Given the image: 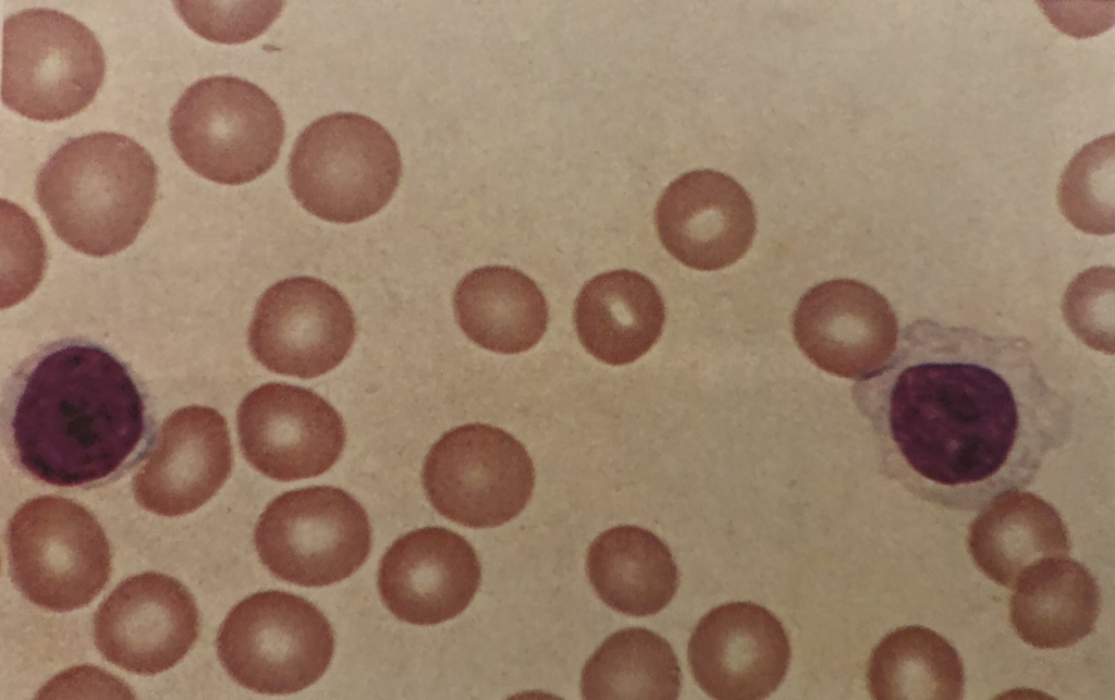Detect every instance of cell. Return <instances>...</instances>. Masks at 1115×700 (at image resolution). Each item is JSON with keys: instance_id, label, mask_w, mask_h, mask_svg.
<instances>
[{"instance_id": "obj_1", "label": "cell", "mask_w": 1115, "mask_h": 700, "mask_svg": "<svg viewBox=\"0 0 1115 700\" xmlns=\"http://www.w3.org/2000/svg\"><path fill=\"white\" fill-rule=\"evenodd\" d=\"M863 381L889 471L947 509L978 511L1029 486L1071 437L1069 402L1021 337L919 319Z\"/></svg>"}, {"instance_id": "obj_2", "label": "cell", "mask_w": 1115, "mask_h": 700, "mask_svg": "<svg viewBox=\"0 0 1115 700\" xmlns=\"http://www.w3.org/2000/svg\"><path fill=\"white\" fill-rule=\"evenodd\" d=\"M2 417L21 469L56 487L111 477L150 432L145 393L128 367L76 339L51 343L17 368Z\"/></svg>"}, {"instance_id": "obj_3", "label": "cell", "mask_w": 1115, "mask_h": 700, "mask_svg": "<svg viewBox=\"0 0 1115 700\" xmlns=\"http://www.w3.org/2000/svg\"><path fill=\"white\" fill-rule=\"evenodd\" d=\"M158 169L134 139L112 132L71 138L37 174L35 193L57 236L93 257L128 247L157 199Z\"/></svg>"}, {"instance_id": "obj_4", "label": "cell", "mask_w": 1115, "mask_h": 700, "mask_svg": "<svg viewBox=\"0 0 1115 700\" xmlns=\"http://www.w3.org/2000/svg\"><path fill=\"white\" fill-rule=\"evenodd\" d=\"M402 175L396 142L375 120L352 112L324 115L295 140L287 181L309 213L353 223L380 211Z\"/></svg>"}, {"instance_id": "obj_5", "label": "cell", "mask_w": 1115, "mask_h": 700, "mask_svg": "<svg viewBox=\"0 0 1115 700\" xmlns=\"http://www.w3.org/2000/svg\"><path fill=\"white\" fill-rule=\"evenodd\" d=\"M173 146L194 172L212 182L240 185L277 162L285 124L274 100L257 85L230 75L191 85L169 119Z\"/></svg>"}, {"instance_id": "obj_6", "label": "cell", "mask_w": 1115, "mask_h": 700, "mask_svg": "<svg viewBox=\"0 0 1115 700\" xmlns=\"http://www.w3.org/2000/svg\"><path fill=\"white\" fill-rule=\"evenodd\" d=\"M10 575L35 605L69 612L88 605L110 579L111 549L82 504L44 495L22 504L7 530Z\"/></svg>"}, {"instance_id": "obj_7", "label": "cell", "mask_w": 1115, "mask_h": 700, "mask_svg": "<svg viewBox=\"0 0 1115 700\" xmlns=\"http://www.w3.org/2000/svg\"><path fill=\"white\" fill-rule=\"evenodd\" d=\"M2 102L36 121H60L86 109L106 74L96 35L73 16L47 8L5 19Z\"/></svg>"}, {"instance_id": "obj_8", "label": "cell", "mask_w": 1115, "mask_h": 700, "mask_svg": "<svg viewBox=\"0 0 1115 700\" xmlns=\"http://www.w3.org/2000/svg\"><path fill=\"white\" fill-rule=\"evenodd\" d=\"M333 629L308 600L267 590L238 602L217 636L219 660L238 685L266 695L298 692L327 671Z\"/></svg>"}, {"instance_id": "obj_9", "label": "cell", "mask_w": 1115, "mask_h": 700, "mask_svg": "<svg viewBox=\"0 0 1115 700\" xmlns=\"http://www.w3.org/2000/svg\"><path fill=\"white\" fill-rule=\"evenodd\" d=\"M372 530L365 508L331 486L291 490L259 516L254 542L264 566L303 587H323L355 573L367 560Z\"/></svg>"}, {"instance_id": "obj_10", "label": "cell", "mask_w": 1115, "mask_h": 700, "mask_svg": "<svg viewBox=\"0 0 1115 700\" xmlns=\"http://www.w3.org/2000/svg\"><path fill=\"white\" fill-rule=\"evenodd\" d=\"M422 486L434 509L470 528H492L528 504L535 469L523 444L504 430L468 423L445 432L426 455Z\"/></svg>"}, {"instance_id": "obj_11", "label": "cell", "mask_w": 1115, "mask_h": 700, "mask_svg": "<svg viewBox=\"0 0 1115 700\" xmlns=\"http://www.w3.org/2000/svg\"><path fill=\"white\" fill-rule=\"evenodd\" d=\"M355 335L354 312L336 288L313 277H294L261 295L248 345L268 370L310 379L340 365Z\"/></svg>"}, {"instance_id": "obj_12", "label": "cell", "mask_w": 1115, "mask_h": 700, "mask_svg": "<svg viewBox=\"0 0 1115 700\" xmlns=\"http://www.w3.org/2000/svg\"><path fill=\"white\" fill-rule=\"evenodd\" d=\"M246 460L279 481L317 477L340 458L345 426L336 409L311 390L269 382L249 392L237 409Z\"/></svg>"}, {"instance_id": "obj_13", "label": "cell", "mask_w": 1115, "mask_h": 700, "mask_svg": "<svg viewBox=\"0 0 1115 700\" xmlns=\"http://www.w3.org/2000/svg\"><path fill=\"white\" fill-rule=\"evenodd\" d=\"M199 635L194 597L177 579L147 572L126 578L99 605L93 636L110 663L155 675L179 663Z\"/></svg>"}, {"instance_id": "obj_14", "label": "cell", "mask_w": 1115, "mask_h": 700, "mask_svg": "<svg viewBox=\"0 0 1115 700\" xmlns=\"http://www.w3.org/2000/svg\"><path fill=\"white\" fill-rule=\"evenodd\" d=\"M793 334L820 369L867 380L896 349L898 322L889 302L873 287L837 279L811 287L799 299Z\"/></svg>"}, {"instance_id": "obj_15", "label": "cell", "mask_w": 1115, "mask_h": 700, "mask_svg": "<svg viewBox=\"0 0 1115 700\" xmlns=\"http://www.w3.org/2000/svg\"><path fill=\"white\" fill-rule=\"evenodd\" d=\"M687 659L694 679L709 697L763 699L784 680L791 646L769 610L731 602L701 617L688 641Z\"/></svg>"}, {"instance_id": "obj_16", "label": "cell", "mask_w": 1115, "mask_h": 700, "mask_svg": "<svg viewBox=\"0 0 1115 700\" xmlns=\"http://www.w3.org/2000/svg\"><path fill=\"white\" fill-rule=\"evenodd\" d=\"M654 220L665 249L683 265L702 271L738 261L757 226L755 206L733 177L714 170L682 174L662 193Z\"/></svg>"}, {"instance_id": "obj_17", "label": "cell", "mask_w": 1115, "mask_h": 700, "mask_svg": "<svg viewBox=\"0 0 1115 700\" xmlns=\"http://www.w3.org/2000/svg\"><path fill=\"white\" fill-rule=\"evenodd\" d=\"M481 581L475 549L443 527H424L396 539L383 554L378 589L400 621L436 625L461 614Z\"/></svg>"}, {"instance_id": "obj_18", "label": "cell", "mask_w": 1115, "mask_h": 700, "mask_svg": "<svg viewBox=\"0 0 1115 700\" xmlns=\"http://www.w3.org/2000/svg\"><path fill=\"white\" fill-rule=\"evenodd\" d=\"M232 466L224 417L211 407L187 406L163 422L156 447L133 479L134 496L157 515H185L218 492Z\"/></svg>"}, {"instance_id": "obj_19", "label": "cell", "mask_w": 1115, "mask_h": 700, "mask_svg": "<svg viewBox=\"0 0 1115 700\" xmlns=\"http://www.w3.org/2000/svg\"><path fill=\"white\" fill-rule=\"evenodd\" d=\"M664 321L660 292L647 277L632 270L592 278L575 302L574 322L581 345L613 366L645 355L659 340Z\"/></svg>"}, {"instance_id": "obj_20", "label": "cell", "mask_w": 1115, "mask_h": 700, "mask_svg": "<svg viewBox=\"0 0 1115 700\" xmlns=\"http://www.w3.org/2000/svg\"><path fill=\"white\" fill-rule=\"evenodd\" d=\"M967 543L979 570L1010 589L1034 564L1070 551L1068 529L1054 506L1017 490L983 507L969 526Z\"/></svg>"}, {"instance_id": "obj_21", "label": "cell", "mask_w": 1115, "mask_h": 700, "mask_svg": "<svg viewBox=\"0 0 1115 700\" xmlns=\"http://www.w3.org/2000/svg\"><path fill=\"white\" fill-rule=\"evenodd\" d=\"M1009 618L1014 630L1039 649L1067 648L1094 629L1101 611L1098 582L1067 556L1043 560L1014 586Z\"/></svg>"}, {"instance_id": "obj_22", "label": "cell", "mask_w": 1115, "mask_h": 700, "mask_svg": "<svg viewBox=\"0 0 1115 700\" xmlns=\"http://www.w3.org/2000/svg\"><path fill=\"white\" fill-rule=\"evenodd\" d=\"M454 312L463 332L477 345L502 354H518L544 334L549 312L537 284L504 266L473 270L456 285Z\"/></svg>"}, {"instance_id": "obj_23", "label": "cell", "mask_w": 1115, "mask_h": 700, "mask_svg": "<svg viewBox=\"0 0 1115 700\" xmlns=\"http://www.w3.org/2000/svg\"><path fill=\"white\" fill-rule=\"evenodd\" d=\"M586 572L608 606L638 617L663 610L679 580L669 547L651 531L632 525L608 529L591 542Z\"/></svg>"}, {"instance_id": "obj_24", "label": "cell", "mask_w": 1115, "mask_h": 700, "mask_svg": "<svg viewBox=\"0 0 1115 700\" xmlns=\"http://www.w3.org/2000/svg\"><path fill=\"white\" fill-rule=\"evenodd\" d=\"M965 674L955 648L919 625L899 627L872 650L867 687L874 699H961Z\"/></svg>"}, {"instance_id": "obj_25", "label": "cell", "mask_w": 1115, "mask_h": 700, "mask_svg": "<svg viewBox=\"0 0 1115 700\" xmlns=\"http://www.w3.org/2000/svg\"><path fill=\"white\" fill-rule=\"evenodd\" d=\"M681 668L671 644L646 628L621 629L586 661L580 690L585 699H676Z\"/></svg>"}, {"instance_id": "obj_26", "label": "cell", "mask_w": 1115, "mask_h": 700, "mask_svg": "<svg viewBox=\"0 0 1115 700\" xmlns=\"http://www.w3.org/2000/svg\"><path fill=\"white\" fill-rule=\"evenodd\" d=\"M1114 134L1086 144L1065 168L1057 189L1062 213L1078 230L1114 233Z\"/></svg>"}, {"instance_id": "obj_27", "label": "cell", "mask_w": 1115, "mask_h": 700, "mask_svg": "<svg viewBox=\"0 0 1115 700\" xmlns=\"http://www.w3.org/2000/svg\"><path fill=\"white\" fill-rule=\"evenodd\" d=\"M175 9L186 25L199 36L216 42H243L259 35L271 22L260 3L176 1Z\"/></svg>"}]
</instances>
